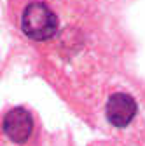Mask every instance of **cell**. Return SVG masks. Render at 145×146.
<instances>
[{
  "label": "cell",
  "instance_id": "cell-2",
  "mask_svg": "<svg viewBox=\"0 0 145 146\" xmlns=\"http://www.w3.org/2000/svg\"><path fill=\"white\" fill-rule=\"evenodd\" d=\"M2 127H4L5 136L12 143L23 144V143H26L30 139V136L33 132L32 113L28 111L26 108H23V106H16V108L9 110V111L5 113Z\"/></svg>",
  "mask_w": 145,
  "mask_h": 146
},
{
  "label": "cell",
  "instance_id": "cell-3",
  "mask_svg": "<svg viewBox=\"0 0 145 146\" xmlns=\"http://www.w3.org/2000/svg\"><path fill=\"white\" fill-rule=\"evenodd\" d=\"M138 111V106L133 96L126 92H115L107 101V118L114 127L130 125Z\"/></svg>",
  "mask_w": 145,
  "mask_h": 146
},
{
  "label": "cell",
  "instance_id": "cell-1",
  "mask_svg": "<svg viewBox=\"0 0 145 146\" xmlns=\"http://www.w3.org/2000/svg\"><path fill=\"white\" fill-rule=\"evenodd\" d=\"M58 16L44 2H32L25 7L21 17L23 33L32 40H49L58 31Z\"/></svg>",
  "mask_w": 145,
  "mask_h": 146
}]
</instances>
